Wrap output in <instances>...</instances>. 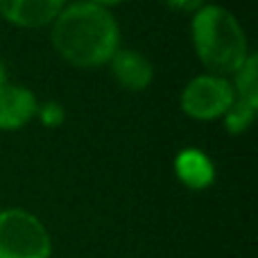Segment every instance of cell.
<instances>
[{
	"instance_id": "ba28073f",
	"label": "cell",
	"mask_w": 258,
	"mask_h": 258,
	"mask_svg": "<svg viewBox=\"0 0 258 258\" xmlns=\"http://www.w3.org/2000/svg\"><path fill=\"white\" fill-rule=\"evenodd\" d=\"M174 174L190 190H206L215 181V165L206 152L186 147L174 156Z\"/></svg>"
},
{
	"instance_id": "4fadbf2b",
	"label": "cell",
	"mask_w": 258,
	"mask_h": 258,
	"mask_svg": "<svg viewBox=\"0 0 258 258\" xmlns=\"http://www.w3.org/2000/svg\"><path fill=\"white\" fill-rule=\"evenodd\" d=\"M89 3L100 5V7H107V5H118V3H122V0H89Z\"/></svg>"
},
{
	"instance_id": "5b68a950",
	"label": "cell",
	"mask_w": 258,
	"mask_h": 258,
	"mask_svg": "<svg viewBox=\"0 0 258 258\" xmlns=\"http://www.w3.org/2000/svg\"><path fill=\"white\" fill-rule=\"evenodd\" d=\"M66 0H0V16L12 25L39 30L61 14Z\"/></svg>"
},
{
	"instance_id": "52a82bcc",
	"label": "cell",
	"mask_w": 258,
	"mask_h": 258,
	"mask_svg": "<svg viewBox=\"0 0 258 258\" xmlns=\"http://www.w3.org/2000/svg\"><path fill=\"white\" fill-rule=\"evenodd\" d=\"M109 66L116 82L127 91H145L154 80V66L138 50H118Z\"/></svg>"
},
{
	"instance_id": "3957f363",
	"label": "cell",
	"mask_w": 258,
	"mask_h": 258,
	"mask_svg": "<svg viewBox=\"0 0 258 258\" xmlns=\"http://www.w3.org/2000/svg\"><path fill=\"white\" fill-rule=\"evenodd\" d=\"M52 240L45 224L25 209L0 211V258H50Z\"/></svg>"
},
{
	"instance_id": "277c9868",
	"label": "cell",
	"mask_w": 258,
	"mask_h": 258,
	"mask_svg": "<svg viewBox=\"0 0 258 258\" xmlns=\"http://www.w3.org/2000/svg\"><path fill=\"white\" fill-rule=\"evenodd\" d=\"M233 86L220 75H200L181 91V111L195 120H215L233 104Z\"/></svg>"
},
{
	"instance_id": "6da1fadb",
	"label": "cell",
	"mask_w": 258,
	"mask_h": 258,
	"mask_svg": "<svg viewBox=\"0 0 258 258\" xmlns=\"http://www.w3.org/2000/svg\"><path fill=\"white\" fill-rule=\"evenodd\" d=\"M52 45L77 68L104 66L120 50V30L107 7L77 3L52 21Z\"/></svg>"
},
{
	"instance_id": "5bb4252c",
	"label": "cell",
	"mask_w": 258,
	"mask_h": 258,
	"mask_svg": "<svg viewBox=\"0 0 258 258\" xmlns=\"http://www.w3.org/2000/svg\"><path fill=\"white\" fill-rule=\"evenodd\" d=\"M5 84H7V73H5L3 61H0V86H5Z\"/></svg>"
},
{
	"instance_id": "8fae6325",
	"label": "cell",
	"mask_w": 258,
	"mask_h": 258,
	"mask_svg": "<svg viewBox=\"0 0 258 258\" xmlns=\"http://www.w3.org/2000/svg\"><path fill=\"white\" fill-rule=\"evenodd\" d=\"M36 113H39V118H41V125L48 127V129L61 127L63 120H66V111H63V107L59 102H54V100L43 102L39 109H36Z\"/></svg>"
},
{
	"instance_id": "7a4b0ae2",
	"label": "cell",
	"mask_w": 258,
	"mask_h": 258,
	"mask_svg": "<svg viewBox=\"0 0 258 258\" xmlns=\"http://www.w3.org/2000/svg\"><path fill=\"white\" fill-rule=\"evenodd\" d=\"M192 43H195L200 61L220 77L222 73L236 75L245 59L249 57L242 25L229 9L220 5H204L195 12Z\"/></svg>"
},
{
	"instance_id": "9c48e42d",
	"label": "cell",
	"mask_w": 258,
	"mask_h": 258,
	"mask_svg": "<svg viewBox=\"0 0 258 258\" xmlns=\"http://www.w3.org/2000/svg\"><path fill=\"white\" fill-rule=\"evenodd\" d=\"M233 93L238 100L258 107V59L256 54H249L242 63V68L236 73V84H233Z\"/></svg>"
},
{
	"instance_id": "7c38bea8",
	"label": "cell",
	"mask_w": 258,
	"mask_h": 258,
	"mask_svg": "<svg viewBox=\"0 0 258 258\" xmlns=\"http://www.w3.org/2000/svg\"><path fill=\"white\" fill-rule=\"evenodd\" d=\"M170 9L174 12H181V14H195L197 9L204 7V0H163Z\"/></svg>"
},
{
	"instance_id": "30bf717a",
	"label": "cell",
	"mask_w": 258,
	"mask_h": 258,
	"mask_svg": "<svg viewBox=\"0 0 258 258\" xmlns=\"http://www.w3.org/2000/svg\"><path fill=\"white\" fill-rule=\"evenodd\" d=\"M256 111L258 107L254 104L245 102V100H233V104L227 109V113H224V127H227L229 134H242L247 132V129L251 127V122H254L256 118Z\"/></svg>"
},
{
	"instance_id": "8992f818",
	"label": "cell",
	"mask_w": 258,
	"mask_h": 258,
	"mask_svg": "<svg viewBox=\"0 0 258 258\" xmlns=\"http://www.w3.org/2000/svg\"><path fill=\"white\" fill-rule=\"evenodd\" d=\"M36 95L25 86L5 84L0 86V129L14 132L25 127L36 116Z\"/></svg>"
}]
</instances>
